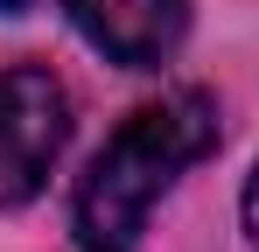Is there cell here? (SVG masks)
Instances as JSON below:
<instances>
[{
  "instance_id": "1",
  "label": "cell",
  "mask_w": 259,
  "mask_h": 252,
  "mask_svg": "<svg viewBox=\"0 0 259 252\" xmlns=\"http://www.w3.org/2000/svg\"><path fill=\"white\" fill-rule=\"evenodd\" d=\"M217 98L182 84L161 91L147 105H133L119 133L91 154V168L77 175V196H70V231L84 252H133L154 203L168 196L189 168L217 154Z\"/></svg>"
},
{
  "instance_id": "2",
  "label": "cell",
  "mask_w": 259,
  "mask_h": 252,
  "mask_svg": "<svg viewBox=\"0 0 259 252\" xmlns=\"http://www.w3.org/2000/svg\"><path fill=\"white\" fill-rule=\"evenodd\" d=\"M70 140V91L42 63L0 70V210L28 203Z\"/></svg>"
},
{
  "instance_id": "3",
  "label": "cell",
  "mask_w": 259,
  "mask_h": 252,
  "mask_svg": "<svg viewBox=\"0 0 259 252\" xmlns=\"http://www.w3.org/2000/svg\"><path fill=\"white\" fill-rule=\"evenodd\" d=\"M77 35L119 70H161L189 35V0H70Z\"/></svg>"
},
{
  "instance_id": "4",
  "label": "cell",
  "mask_w": 259,
  "mask_h": 252,
  "mask_svg": "<svg viewBox=\"0 0 259 252\" xmlns=\"http://www.w3.org/2000/svg\"><path fill=\"white\" fill-rule=\"evenodd\" d=\"M245 238H252V252H259V168L245 175Z\"/></svg>"
},
{
  "instance_id": "5",
  "label": "cell",
  "mask_w": 259,
  "mask_h": 252,
  "mask_svg": "<svg viewBox=\"0 0 259 252\" xmlns=\"http://www.w3.org/2000/svg\"><path fill=\"white\" fill-rule=\"evenodd\" d=\"M28 7H35V0H0V14H28Z\"/></svg>"
}]
</instances>
